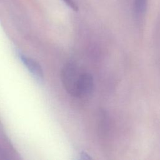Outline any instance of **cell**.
I'll list each match as a JSON object with an SVG mask.
<instances>
[{"label": "cell", "instance_id": "1", "mask_svg": "<svg viewBox=\"0 0 160 160\" xmlns=\"http://www.w3.org/2000/svg\"><path fill=\"white\" fill-rule=\"evenodd\" d=\"M81 72L72 62L66 64L62 68L61 79L66 91L72 96L78 97V85Z\"/></svg>", "mask_w": 160, "mask_h": 160}, {"label": "cell", "instance_id": "2", "mask_svg": "<svg viewBox=\"0 0 160 160\" xmlns=\"http://www.w3.org/2000/svg\"><path fill=\"white\" fill-rule=\"evenodd\" d=\"M18 55L21 61L34 79L39 82H42L44 79V73L40 64L34 59L27 56L21 52H18Z\"/></svg>", "mask_w": 160, "mask_h": 160}, {"label": "cell", "instance_id": "3", "mask_svg": "<svg viewBox=\"0 0 160 160\" xmlns=\"http://www.w3.org/2000/svg\"><path fill=\"white\" fill-rule=\"evenodd\" d=\"M94 89V80L92 75L86 72H81L78 85V97H84L90 95Z\"/></svg>", "mask_w": 160, "mask_h": 160}, {"label": "cell", "instance_id": "4", "mask_svg": "<svg viewBox=\"0 0 160 160\" xmlns=\"http://www.w3.org/2000/svg\"><path fill=\"white\" fill-rule=\"evenodd\" d=\"M147 9V0H134V9L138 18H142L146 13Z\"/></svg>", "mask_w": 160, "mask_h": 160}, {"label": "cell", "instance_id": "5", "mask_svg": "<svg viewBox=\"0 0 160 160\" xmlns=\"http://www.w3.org/2000/svg\"><path fill=\"white\" fill-rule=\"evenodd\" d=\"M64 3L69 6L71 9H72L74 11H77L78 10V6L74 0H62Z\"/></svg>", "mask_w": 160, "mask_h": 160}, {"label": "cell", "instance_id": "6", "mask_svg": "<svg viewBox=\"0 0 160 160\" xmlns=\"http://www.w3.org/2000/svg\"><path fill=\"white\" fill-rule=\"evenodd\" d=\"M81 158L82 159H91V158L88 156V154H87L86 153L84 152H82L81 153Z\"/></svg>", "mask_w": 160, "mask_h": 160}]
</instances>
